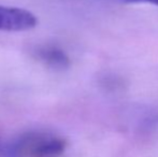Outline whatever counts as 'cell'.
I'll return each mask as SVG.
<instances>
[{
    "mask_svg": "<svg viewBox=\"0 0 158 157\" xmlns=\"http://www.w3.org/2000/svg\"><path fill=\"white\" fill-rule=\"evenodd\" d=\"M32 54L35 59L51 69L64 70L70 65V59L64 51L53 44L37 45L32 50Z\"/></svg>",
    "mask_w": 158,
    "mask_h": 157,
    "instance_id": "cell-3",
    "label": "cell"
},
{
    "mask_svg": "<svg viewBox=\"0 0 158 157\" xmlns=\"http://www.w3.org/2000/svg\"><path fill=\"white\" fill-rule=\"evenodd\" d=\"M127 2H146V3H152L158 6V0H124Z\"/></svg>",
    "mask_w": 158,
    "mask_h": 157,
    "instance_id": "cell-4",
    "label": "cell"
},
{
    "mask_svg": "<svg viewBox=\"0 0 158 157\" xmlns=\"http://www.w3.org/2000/svg\"><path fill=\"white\" fill-rule=\"evenodd\" d=\"M37 24V16L30 11L0 4V31H26Z\"/></svg>",
    "mask_w": 158,
    "mask_h": 157,
    "instance_id": "cell-2",
    "label": "cell"
},
{
    "mask_svg": "<svg viewBox=\"0 0 158 157\" xmlns=\"http://www.w3.org/2000/svg\"><path fill=\"white\" fill-rule=\"evenodd\" d=\"M67 147L63 137L45 130L17 136L3 149V157H61Z\"/></svg>",
    "mask_w": 158,
    "mask_h": 157,
    "instance_id": "cell-1",
    "label": "cell"
}]
</instances>
